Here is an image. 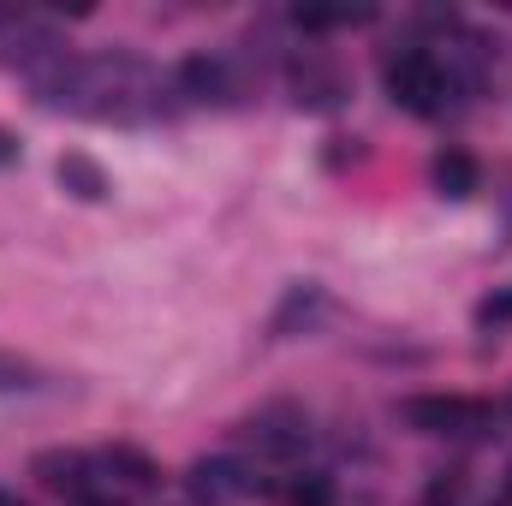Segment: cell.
Listing matches in <instances>:
<instances>
[{
  "mask_svg": "<svg viewBox=\"0 0 512 506\" xmlns=\"http://www.w3.org/2000/svg\"><path fill=\"white\" fill-rule=\"evenodd\" d=\"M102 465H108V471H120L126 483H137V489H155V477H161L137 447H108V453H102Z\"/></svg>",
  "mask_w": 512,
  "mask_h": 506,
  "instance_id": "12",
  "label": "cell"
},
{
  "mask_svg": "<svg viewBox=\"0 0 512 506\" xmlns=\"http://www.w3.org/2000/svg\"><path fill=\"white\" fill-rule=\"evenodd\" d=\"M179 96H185V102L227 108V102L239 96V84H233V72H227V60H221V54H191V60L179 66Z\"/></svg>",
  "mask_w": 512,
  "mask_h": 506,
  "instance_id": "5",
  "label": "cell"
},
{
  "mask_svg": "<svg viewBox=\"0 0 512 506\" xmlns=\"http://www.w3.org/2000/svg\"><path fill=\"white\" fill-rule=\"evenodd\" d=\"M54 173H60V185H66L72 197H84V203H102V197H108V173H102L90 155H60Z\"/></svg>",
  "mask_w": 512,
  "mask_h": 506,
  "instance_id": "9",
  "label": "cell"
},
{
  "mask_svg": "<svg viewBox=\"0 0 512 506\" xmlns=\"http://www.w3.org/2000/svg\"><path fill=\"white\" fill-rule=\"evenodd\" d=\"M399 417L411 429H423V435H459V429H471L483 417V405L477 399H453V393H423V399H405Z\"/></svg>",
  "mask_w": 512,
  "mask_h": 506,
  "instance_id": "4",
  "label": "cell"
},
{
  "mask_svg": "<svg viewBox=\"0 0 512 506\" xmlns=\"http://www.w3.org/2000/svg\"><path fill=\"white\" fill-rule=\"evenodd\" d=\"M292 90H298V102H304V108H328V102L340 96V78H334L328 66H316V60H298Z\"/></svg>",
  "mask_w": 512,
  "mask_h": 506,
  "instance_id": "10",
  "label": "cell"
},
{
  "mask_svg": "<svg viewBox=\"0 0 512 506\" xmlns=\"http://www.w3.org/2000/svg\"><path fill=\"white\" fill-rule=\"evenodd\" d=\"M387 96L405 108V114H435L441 108V96H447V72H441V60L429 54V48H405V54H393L382 72Z\"/></svg>",
  "mask_w": 512,
  "mask_h": 506,
  "instance_id": "2",
  "label": "cell"
},
{
  "mask_svg": "<svg viewBox=\"0 0 512 506\" xmlns=\"http://www.w3.org/2000/svg\"><path fill=\"white\" fill-rule=\"evenodd\" d=\"M0 506H24V501H18V495H12V489H0Z\"/></svg>",
  "mask_w": 512,
  "mask_h": 506,
  "instance_id": "18",
  "label": "cell"
},
{
  "mask_svg": "<svg viewBox=\"0 0 512 506\" xmlns=\"http://www.w3.org/2000/svg\"><path fill=\"white\" fill-rule=\"evenodd\" d=\"M477 322H483V328H501V322H512V292H501V298H489V304L477 310Z\"/></svg>",
  "mask_w": 512,
  "mask_h": 506,
  "instance_id": "16",
  "label": "cell"
},
{
  "mask_svg": "<svg viewBox=\"0 0 512 506\" xmlns=\"http://www.w3.org/2000/svg\"><path fill=\"white\" fill-rule=\"evenodd\" d=\"M304 30H334V24H364L370 12H352V6H298L292 12Z\"/></svg>",
  "mask_w": 512,
  "mask_h": 506,
  "instance_id": "14",
  "label": "cell"
},
{
  "mask_svg": "<svg viewBox=\"0 0 512 506\" xmlns=\"http://www.w3.org/2000/svg\"><path fill=\"white\" fill-rule=\"evenodd\" d=\"M30 471H36L42 489H54V495H72V501L96 495V465H90L84 453H36Z\"/></svg>",
  "mask_w": 512,
  "mask_h": 506,
  "instance_id": "7",
  "label": "cell"
},
{
  "mask_svg": "<svg viewBox=\"0 0 512 506\" xmlns=\"http://www.w3.org/2000/svg\"><path fill=\"white\" fill-rule=\"evenodd\" d=\"M322 316H328V292H322L316 280H304V286H292V292L280 298V310H274L268 334H274V340H292V334H310Z\"/></svg>",
  "mask_w": 512,
  "mask_h": 506,
  "instance_id": "6",
  "label": "cell"
},
{
  "mask_svg": "<svg viewBox=\"0 0 512 506\" xmlns=\"http://www.w3.org/2000/svg\"><path fill=\"white\" fill-rule=\"evenodd\" d=\"M435 185H441V197H471L477 191V161L465 149H447L435 161Z\"/></svg>",
  "mask_w": 512,
  "mask_h": 506,
  "instance_id": "11",
  "label": "cell"
},
{
  "mask_svg": "<svg viewBox=\"0 0 512 506\" xmlns=\"http://www.w3.org/2000/svg\"><path fill=\"white\" fill-rule=\"evenodd\" d=\"M42 370L30 364V358H12V352H0V393H30V387H42Z\"/></svg>",
  "mask_w": 512,
  "mask_h": 506,
  "instance_id": "13",
  "label": "cell"
},
{
  "mask_svg": "<svg viewBox=\"0 0 512 506\" xmlns=\"http://www.w3.org/2000/svg\"><path fill=\"white\" fill-rule=\"evenodd\" d=\"M292 506H334V489L322 477H304V483H292Z\"/></svg>",
  "mask_w": 512,
  "mask_h": 506,
  "instance_id": "15",
  "label": "cell"
},
{
  "mask_svg": "<svg viewBox=\"0 0 512 506\" xmlns=\"http://www.w3.org/2000/svg\"><path fill=\"white\" fill-rule=\"evenodd\" d=\"M185 489H191L197 506H233L256 489V477H251V465H239V459H197Z\"/></svg>",
  "mask_w": 512,
  "mask_h": 506,
  "instance_id": "3",
  "label": "cell"
},
{
  "mask_svg": "<svg viewBox=\"0 0 512 506\" xmlns=\"http://www.w3.org/2000/svg\"><path fill=\"white\" fill-rule=\"evenodd\" d=\"M78 506H126V501H114V495H102V489H96V495H84Z\"/></svg>",
  "mask_w": 512,
  "mask_h": 506,
  "instance_id": "17",
  "label": "cell"
},
{
  "mask_svg": "<svg viewBox=\"0 0 512 506\" xmlns=\"http://www.w3.org/2000/svg\"><path fill=\"white\" fill-rule=\"evenodd\" d=\"M501 501H507V506H512V471H507V483H501Z\"/></svg>",
  "mask_w": 512,
  "mask_h": 506,
  "instance_id": "19",
  "label": "cell"
},
{
  "mask_svg": "<svg viewBox=\"0 0 512 506\" xmlns=\"http://www.w3.org/2000/svg\"><path fill=\"white\" fill-rule=\"evenodd\" d=\"M24 84H30L36 102L54 108V114L114 120V126L155 120V114L173 108V102H161L167 84H161L137 54H54V60L36 66Z\"/></svg>",
  "mask_w": 512,
  "mask_h": 506,
  "instance_id": "1",
  "label": "cell"
},
{
  "mask_svg": "<svg viewBox=\"0 0 512 506\" xmlns=\"http://www.w3.org/2000/svg\"><path fill=\"white\" fill-rule=\"evenodd\" d=\"M245 435H251L262 453L286 459V453H298V447H304V417H292V411H262V417L245 423Z\"/></svg>",
  "mask_w": 512,
  "mask_h": 506,
  "instance_id": "8",
  "label": "cell"
}]
</instances>
